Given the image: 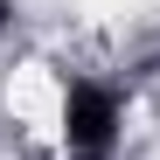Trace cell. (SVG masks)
I'll use <instances>...</instances> for the list:
<instances>
[{"label":"cell","instance_id":"cell-1","mask_svg":"<svg viewBox=\"0 0 160 160\" xmlns=\"http://www.w3.org/2000/svg\"><path fill=\"white\" fill-rule=\"evenodd\" d=\"M118 139V91L98 77H70L63 84V146L77 160H104Z\"/></svg>","mask_w":160,"mask_h":160},{"label":"cell","instance_id":"cell-2","mask_svg":"<svg viewBox=\"0 0 160 160\" xmlns=\"http://www.w3.org/2000/svg\"><path fill=\"white\" fill-rule=\"evenodd\" d=\"M0 21H7V0H0Z\"/></svg>","mask_w":160,"mask_h":160}]
</instances>
